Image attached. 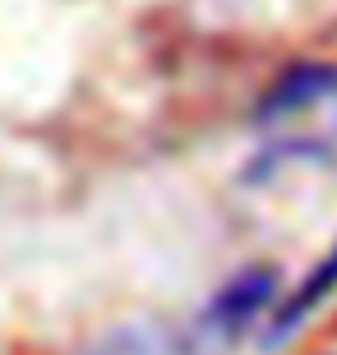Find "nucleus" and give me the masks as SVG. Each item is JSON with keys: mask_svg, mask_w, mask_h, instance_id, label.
I'll list each match as a JSON object with an SVG mask.
<instances>
[{"mask_svg": "<svg viewBox=\"0 0 337 355\" xmlns=\"http://www.w3.org/2000/svg\"><path fill=\"white\" fill-rule=\"evenodd\" d=\"M259 130H268L282 148H314L324 134L337 130V69L296 65L263 92Z\"/></svg>", "mask_w": 337, "mask_h": 355, "instance_id": "f257e3e1", "label": "nucleus"}, {"mask_svg": "<svg viewBox=\"0 0 337 355\" xmlns=\"http://www.w3.org/2000/svg\"><path fill=\"white\" fill-rule=\"evenodd\" d=\"M277 304V277L268 268H245L240 277H231L227 286L208 300L204 309V332L217 342H231L254 323L259 314H268Z\"/></svg>", "mask_w": 337, "mask_h": 355, "instance_id": "f03ea898", "label": "nucleus"}, {"mask_svg": "<svg viewBox=\"0 0 337 355\" xmlns=\"http://www.w3.org/2000/svg\"><path fill=\"white\" fill-rule=\"evenodd\" d=\"M333 291H337V245L310 268V277H305V282H300V286L291 291L286 300L272 304V332H277V337L296 332L300 323H305V318H310L314 309H319V304L333 295Z\"/></svg>", "mask_w": 337, "mask_h": 355, "instance_id": "7ed1b4c3", "label": "nucleus"}, {"mask_svg": "<svg viewBox=\"0 0 337 355\" xmlns=\"http://www.w3.org/2000/svg\"><path fill=\"white\" fill-rule=\"evenodd\" d=\"M83 355H171V346L157 342L153 332H143V328H125V332L102 337V342L88 346Z\"/></svg>", "mask_w": 337, "mask_h": 355, "instance_id": "20e7f679", "label": "nucleus"}, {"mask_svg": "<svg viewBox=\"0 0 337 355\" xmlns=\"http://www.w3.org/2000/svg\"><path fill=\"white\" fill-rule=\"evenodd\" d=\"M328 355H333V351H328Z\"/></svg>", "mask_w": 337, "mask_h": 355, "instance_id": "39448f33", "label": "nucleus"}]
</instances>
